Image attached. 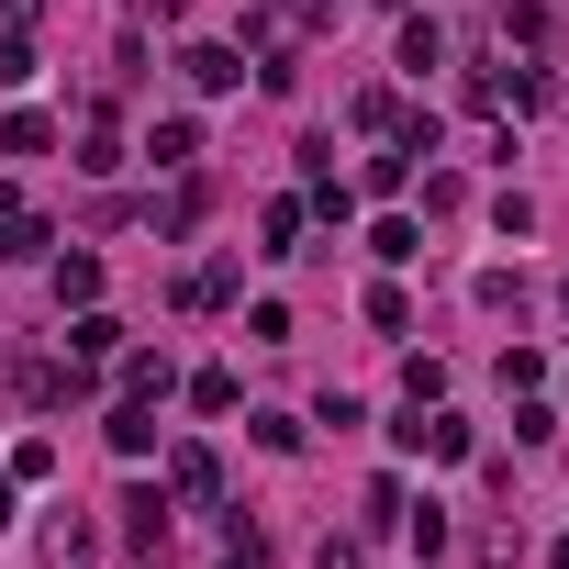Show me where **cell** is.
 Returning a JSON list of instances; mask_svg holds the SVG:
<instances>
[{
	"label": "cell",
	"mask_w": 569,
	"mask_h": 569,
	"mask_svg": "<svg viewBox=\"0 0 569 569\" xmlns=\"http://www.w3.org/2000/svg\"><path fill=\"white\" fill-rule=\"evenodd\" d=\"M23 79H34V34H23V23H0V90H23Z\"/></svg>",
	"instance_id": "cell-18"
},
{
	"label": "cell",
	"mask_w": 569,
	"mask_h": 569,
	"mask_svg": "<svg viewBox=\"0 0 569 569\" xmlns=\"http://www.w3.org/2000/svg\"><path fill=\"white\" fill-rule=\"evenodd\" d=\"M302 223H313V212H302V190H279V201L257 212V234H268L257 257H302Z\"/></svg>",
	"instance_id": "cell-3"
},
{
	"label": "cell",
	"mask_w": 569,
	"mask_h": 569,
	"mask_svg": "<svg viewBox=\"0 0 569 569\" xmlns=\"http://www.w3.org/2000/svg\"><path fill=\"white\" fill-rule=\"evenodd\" d=\"M212 491H223L212 447H168V502H212Z\"/></svg>",
	"instance_id": "cell-2"
},
{
	"label": "cell",
	"mask_w": 569,
	"mask_h": 569,
	"mask_svg": "<svg viewBox=\"0 0 569 569\" xmlns=\"http://www.w3.org/2000/svg\"><path fill=\"white\" fill-rule=\"evenodd\" d=\"M57 302H79V313L101 302V257H90V246H79V257H57Z\"/></svg>",
	"instance_id": "cell-15"
},
{
	"label": "cell",
	"mask_w": 569,
	"mask_h": 569,
	"mask_svg": "<svg viewBox=\"0 0 569 569\" xmlns=\"http://www.w3.org/2000/svg\"><path fill=\"white\" fill-rule=\"evenodd\" d=\"M23 257H46V212L23 190H0V268H23Z\"/></svg>",
	"instance_id": "cell-1"
},
{
	"label": "cell",
	"mask_w": 569,
	"mask_h": 569,
	"mask_svg": "<svg viewBox=\"0 0 569 569\" xmlns=\"http://www.w3.org/2000/svg\"><path fill=\"white\" fill-rule=\"evenodd\" d=\"M101 436H112V447H123V458H157V402H134V391H123V402H112V425H101Z\"/></svg>",
	"instance_id": "cell-7"
},
{
	"label": "cell",
	"mask_w": 569,
	"mask_h": 569,
	"mask_svg": "<svg viewBox=\"0 0 569 569\" xmlns=\"http://www.w3.org/2000/svg\"><path fill=\"white\" fill-rule=\"evenodd\" d=\"M12 491H23V480H12V469H0V525H12Z\"/></svg>",
	"instance_id": "cell-26"
},
{
	"label": "cell",
	"mask_w": 569,
	"mask_h": 569,
	"mask_svg": "<svg viewBox=\"0 0 569 569\" xmlns=\"http://www.w3.org/2000/svg\"><path fill=\"white\" fill-rule=\"evenodd\" d=\"M146 157H157V168H190V157H201V123H190V112H168V123L146 134Z\"/></svg>",
	"instance_id": "cell-12"
},
{
	"label": "cell",
	"mask_w": 569,
	"mask_h": 569,
	"mask_svg": "<svg viewBox=\"0 0 569 569\" xmlns=\"http://www.w3.org/2000/svg\"><path fill=\"white\" fill-rule=\"evenodd\" d=\"M547 569H569V536H558V547H547Z\"/></svg>",
	"instance_id": "cell-27"
},
{
	"label": "cell",
	"mask_w": 569,
	"mask_h": 569,
	"mask_svg": "<svg viewBox=\"0 0 569 569\" xmlns=\"http://www.w3.org/2000/svg\"><path fill=\"white\" fill-rule=\"evenodd\" d=\"M402 513H413V491H402V480H369V536H391Z\"/></svg>",
	"instance_id": "cell-20"
},
{
	"label": "cell",
	"mask_w": 569,
	"mask_h": 569,
	"mask_svg": "<svg viewBox=\"0 0 569 569\" xmlns=\"http://www.w3.org/2000/svg\"><path fill=\"white\" fill-rule=\"evenodd\" d=\"M68 358H79V369H101V358H123V325H112V313L90 302V313L68 325Z\"/></svg>",
	"instance_id": "cell-6"
},
{
	"label": "cell",
	"mask_w": 569,
	"mask_h": 569,
	"mask_svg": "<svg viewBox=\"0 0 569 569\" xmlns=\"http://www.w3.org/2000/svg\"><path fill=\"white\" fill-rule=\"evenodd\" d=\"M402 402H447V369L436 358H402Z\"/></svg>",
	"instance_id": "cell-23"
},
{
	"label": "cell",
	"mask_w": 569,
	"mask_h": 569,
	"mask_svg": "<svg viewBox=\"0 0 569 569\" xmlns=\"http://www.w3.org/2000/svg\"><path fill=\"white\" fill-rule=\"evenodd\" d=\"M313 12H347V0H313Z\"/></svg>",
	"instance_id": "cell-28"
},
{
	"label": "cell",
	"mask_w": 569,
	"mask_h": 569,
	"mask_svg": "<svg viewBox=\"0 0 569 569\" xmlns=\"http://www.w3.org/2000/svg\"><path fill=\"white\" fill-rule=\"evenodd\" d=\"M358 134H391V146H402V101H391V90H358Z\"/></svg>",
	"instance_id": "cell-19"
},
{
	"label": "cell",
	"mask_w": 569,
	"mask_h": 569,
	"mask_svg": "<svg viewBox=\"0 0 569 569\" xmlns=\"http://www.w3.org/2000/svg\"><path fill=\"white\" fill-rule=\"evenodd\" d=\"M90 558H101V536H90L79 513H57V525H46V569H90Z\"/></svg>",
	"instance_id": "cell-11"
},
{
	"label": "cell",
	"mask_w": 569,
	"mask_h": 569,
	"mask_svg": "<svg viewBox=\"0 0 569 569\" xmlns=\"http://www.w3.org/2000/svg\"><path fill=\"white\" fill-rule=\"evenodd\" d=\"M79 168H90V179H112V168H123V134H112V112H101V101L79 112Z\"/></svg>",
	"instance_id": "cell-5"
},
{
	"label": "cell",
	"mask_w": 569,
	"mask_h": 569,
	"mask_svg": "<svg viewBox=\"0 0 569 569\" xmlns=\"http://www.w3.org/2000/svg\"><path fill=\"white\" fill-rule=\"evenodd\" d=\"M34 12H46V0H0V23H23V34H34Z\"/></svg>",
	"instance_id": "cell-25"
},
{
	"label": "cell",
	"mask_w": 569,
	"mask_h": 569,
	"mask_svg": "<svg viewBox=\"0 0 569 569\" xmlns=\"http://www.w3.org/2000/svg\"><path fill=\"white\" fill-rule=\"evenodd\" d=\"M168 380H179V369H168L157 347H123V391H134V402H168Z\"/></svg>",
	"instance_id": "cell-13"
},
{
	"label": "cell",
	"mask_w": 569,
	"mask_h": 569,
	"mask_svg": "<svg viewBox=\"0 0 569 569\" xmlns=\"http://www.w3.org/2000/svg\"><path fill=\"white\" fill-rule=\"evenodd\" d=\"M313 569H358V547H347V536H325V558H313Z\"/></svg>",
	"instance_id": "cell-24"
},
{
	"label": "cell",
	"mask_w": 569,
	"mask_h": 569,
	"mask_svg": "<svg viewBox=\"0 0 569 569\" xmlns=\"http://www.w3.org/2000/svg\"><path fill=\"white\" fill-rule=\"evenodd\" d=\"M558 313H569V279H558Z\"/></svg>",
	"instance_id": "cell-29"
},
{
	"label": "cell",
	"mask_w": 569,
	"mask_h": 569,
	"mask_svg": "<svg viewBox=\"0 0 569 569\" xmlns=\"http://www.w3.org/2000/svg\"><path fill=\"white\" fill-rule=\"evenodd\" d=\"M246 436H257L268 458H291V447H302V425H291V413H246Z\"/></svg>",
	"instance_id": "cell-21"
},
{
	"label": "cell",
	"mask_w": 569,
	"mask_h": 569,
	"mask_svg": "<svg viewBox=\"0 0 569 569\" xmlns=\"http://www.w3.org/2000/svg\"><path fill=\"white\" fill-rule=\"evenodd\" d=\"M369 325H380V336H413V302L391 291V279H380V291H369Z\"/></svg>",
	"instance_id": "cell-22"
},
{
	"label": "cell",
	"mask_w": 569,
	"mask_h": 569,
	"mask_svg": "<svg viewBox=\"0 0 569 569\" xmlns=\"http://www.w3.org/2000/svg\"><path fill=\"white\" fill-rule=\"evenodd\" d=\"M179 302H190V313H223V302H234V257H201V268L179 279Z\"/></svg>",
	"instance_id": "cell-9"
},
{
	"label": "cell",
	"mask_w": 569,
	"mask_h": 569,
	"mask_svg": "<svg viewBox=\"0 0 569 569\" xmlns=\"http://www.w3.org/2000/svg\"><path fill=\"white\" fill-rule=\"evenodd\" d=\"M402 68H413V79H425V68H447V23H425V12H413V23H402Z\"/></svg>",
	"instance_id": "cell-16"
},
{
	"label": "cell",
	"mask_w": 569,
	"mask_h": 569,
	"mask_svg": "<svg viewBox=\"0 0 569 569\" xmlns=\"http://www.w3.org/2000/svg\"><path fill=\"white\" fill-rule=\"evenodd\" d=\"M491 34L502 46H547V12H536V0H491Z\"/></svg>",
	"instance_id": "cell-14"
},
{
	"label": "cell",
	"mask_w": 569,
	"mask_h": 569,
	"mask_svg": "<svg viewBox=\"0 0 569 569\" xmlns=\"http://www.w3.org/2000/svg\"><path fill=\"white\" fill-rule=\"evenodd\" d=\"M46 146H57L46 112H12V123H0V157H46Z\"/></svg>",
	"instance_id": "cell-17"
},
{
	"label": "cell",
	"mask_w": 569,
	"mask_h": 569,
	"mask_svg": "<svg viewBox=\"0 0 569 569\" xmlns=\"http://www.w3.org/2000/svg\"><path fill=\"white\" fill-rule=\"evenodd\" d=\"M369 257L413 268V257H425V223H413V212H380V223H369Z\"/></svg>",
	"instance_id": "cell-10"
},
{
	"label": "cell",
	"mask_w": 569,
	"mask_h": 569,
	"mask_svg": "<svg viewBox=\"0 0 569 569\" xmlns=\"http://www.w3.org/2000/svg\"><path fill=\"white\" fill-rule=\"evenodd\" d=\"M179 79H190V90H234L246 57H234V46H179Z\"/></svg>",
	"instance_id": "cell-4"
},
{
	"label": "cell",
	"mask_w": 569,
	"mask_h": 569,
	"mask_svg": "<svg viewBox=\"0 0 569 569\" xmlns=\"http://www.w3.org/2000/svg\"><path fill=\"white\" fill-rule=\"evenodd\" d=\"M123 536L157 558V536H168V491H157V480H134V491H123Z\"/></svg>",
	"instance_id": "cell-8"
}]
</instances>
